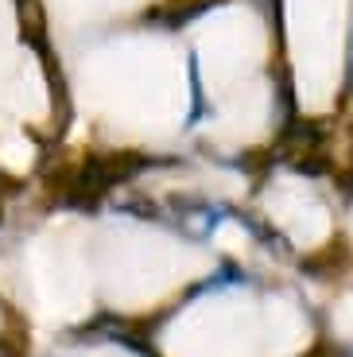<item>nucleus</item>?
<instances>
[{
	"instance_id": "obj_1",
	"label": "nucleus",
	"mask_w": 353,
	"mask_h": 357,
	"mask_svg": "<svg viewBox=\"0 0 353 357\" xmlns=\"http://www.w3.org/2000/svg\"><path fill=\"white\" fill-rule=\"evenodd\" d=\"M218 4V0H213ZM210 8V0H163L159 8H148L144 12V20L148 24H159V27H179V24H186V20H195L198 12H206Z\"/></svg>"
},
{
	"instance_id": "obj_2",
	"label": "nucleus",
	"mask_w": 353,
	"mask_h": 357,
	"mask_svg": "<svg viewBox=\"0 0 353 357\" xmlns=\"http://www.w3.org/2000/svg\"><path fill=\"white\" fill-rule=\"evenodd\" d=\"M345 260H350V241H345V237H334V241H330L322 252L303 257V272H310V276H318V280H326V276H334Z\"/></svg>"
},
{
	"instance_id": "obj_3",
	"label": "nucleus",
	"mask_w": 353,
	"mask_h": 357,
	"mask_svg": "<svg viewBox=\"0 0 353 357\" xmlns=\"http://www.w3.org/2000/svg\"><path fill=\"white\" fill-rule=\"evenodd\" d=\"M295 171H303V175H326V171H330V160L315 148V152H303L299 160H295Z\"/></svg>"
},
{
	"instance_id": "obj_4",
	"label": "nucleus",
	"mask_w": 353,
	"mask_h": 357,
	"mask_svg": "<svg viewBox=\"0 0 353 357\" xmlns=\"http://www.w3.org/2000/svg\"><path fill=\"white\" fill-rule=\"evenodd\" d=\"M307 357H342V349H338L334 342H315Z\"/></svg>"
}]
</instances>
